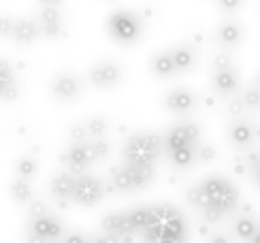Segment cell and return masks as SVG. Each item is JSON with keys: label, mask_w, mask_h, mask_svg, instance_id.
I'll return each mask as SVG.
<instances>
[{"label": "cell", "mask_w": 260, "mask_h": 243, "mask_svg": "<svg viewBox=\"0 0 260 243\" xmlns=\"http://www.w3.org/2000/svg\"><path fill=\"white\" fill-rule=\"evenodd\" d=\"M165 141L156 132H135L130 135L122 147V156L130 167H154V162L160 158Z\"/></svg>", "instance_id": "6da1fadb"}, {"label": "cell", "mask_w": 260, "mask_h": 243, "mask_svg": "<svg viewBox=\"0 0 260 243\" xmlns=\"http://www.w3.org/2000/svg\"><path fill=\"white\" fill-rule=\"evenodd\" d=\"M201 188L205 192L207 203L215 209H220L224 214H231L235 209H239V192L233 181H229L226 177L220 175H209L201 181Z\"/></svg>", "instance_id": "7a4b0ae2"}, {"label": "cell", "mask_w": 260, "mask_h": 243, "mask_svg": "<svg viewBox=\"0 0 260 243\" xmlns=\"http://www.w3.org/2000/svg\"><path fill=\"white\" fill-rule=\"evenodd\" d=\"M109 32L115 41L120 43H135L141 39V32H143V19H141L135 11L128 9H117L109 15Z\"/></svg>", "instance_id": "3957f363"}, {"label": "cell", "mask_w": 260, "mask_h": 243, "mask_svg": "<svg viewBox=\"0 0 260 243\" xmlns=\"http://www.w3.org/2000/svg\"><path fill=\"white\" fill-rule=\"evenodd\" d=\"M149 228H160L175 237H188L186 218L181 216L177 207L167 205V203H158L149 207Z\"/></svg>", "instance_id": "277c9868"}, {"label": "cell", "mask_w": 260, "mask_h": 243, "mask_svg": "<svg viewBox=\"0 0 260 243\" xmlns=\"http://www.w3.org/2000/svg\"><path fill=\"white\" fill-rule=\"evenodd\" d=\"M88 79L94 87H99V90H111V87L122 83L124 66L115 60H109V58L96 60L88 71Z\"/></svg>", "instance_id": "5b68a950"}, {"label": "cell", "mask_w": 260, "mask_h": 243, "mask_svg": "<svg viewBox=\"0 0 260 243\" xmlns=\"http://www.w3.org/2000/svg\"><path fill=\"white\" fill-rule=\"evenodd\" d=\"M60 160L67 164V171L75 173V175H83V171H88L92 164L99 160L94 151L92 141H85V143H71V145L62 151Z\"/></svg>", "instance_id": "8992f818"}, {"label": "cell", "mask_w": 260, "mask_h": 243, "mask_svg": "<svg viewBox=\"0 0 260 243\" xmlns=\"http://www.w3.org/2000/svg\"><path fill=\"white\" fill-rule=\"evenodd\" d=\"M201 145V126L194 122H181L167 130L165 147L171 151L186 149V147H199Z\"/></svg>", "instance_id": "52a82bcc"}, {"label": "cell", "mask_w": 260, "mask_h": 243, "mask_svg": "<svg viewBox=\"0 0 260 243\" xmlns=\"http://www.w3.org/2000/svg\"><path fill=\"white\" fill-rule=\"evenodd\" d=\"M49 92L60 103H73L83 94V83L73 71H58L49 81Z\"/></svg>", "instance_id": "ba28073f"}, {"label": "cell", "mask_w": 260, "mask_h": 243, "mask_svg": "<svg viewBox=\"0 0 260 243\" xmlns=\"http://www.w3.org/2000/svg\"><path fill=\"white\" fill-rule=\"evenodd\" d=\"M105 194V184L94 177V175H77V188H75L73 201L81 207H92L94 203H99Z\"/></svg>", "instance_id": "9c48e42d"}, {"label": "cell", "mask_w": 260, "mask_h": 243, "mask_svg": "<svg viewBox=\"0 0 260 243\" xmlns=\"http://www.w3.org/2000/svg\"><path fill=\"white\" fill-rule=\"evenodd\" d=\"M39 24L43 37L58 39L64 35V19H62V5L60 3H43L39 7Z\"/></svg>", "instance_id": "30bf717a"}, {"label": "cell", "mask_w": 260, "mask_h": 243, "mask_svg": "<svg viewBox=\"0 0 260 243\" xmlns=\"http://www.w3.org/2000/svg\"><path fill=\"white\" fill-rule=\"evenodd\" d=\"M201 103V96L192 87H173L165 94V107L175 115H186L192 109H197Z\"/></svg>", "instance_id": "8fae6325"}, {"label": "cell", "mask_w": 260, "mask_h": 243, "mask_svg": "<svg viewBox=\"0 0 260 243\" xmlns=\"http://www.w3.org/2000/svg\"><path fill=\"white\" fill-rule=\"evenodd\" d=\"M226 137H229L231 141V145L237 147V149H245V147H250L254 139H256V128L252 122H247V119H231V124L229 128H226Z\"/></svg>", "instance_id": "7c38bea8"}, {"label": "cell", "mask_w": 260, "mask_h": 243, "mask_svg": "<svg viewBox=\"0 0 260 243\" xmlns=\"http://www.w3.org/2000/svg\"><path fill=\"white\" fill-rule=\"evenodd\" d=\"M75 188H77V175L71 171H60L49 181V192L53 198H58L60 207H67V201L75 194Z\"/></svg>", "instance_id": "4fadbf2b"}, {"label": "cell", "mask_w": 260, "mask_h": 243, "mask_svg": "<svg viewBox=\"0 0 260 243\" xmlns=\"http://www.w3.org/2000/svg\"><path fill=\"white\" fill-rule=\"evenodd\" d=\"M243 37H245L243 26H241L237 19H233V17L222 19L220 24H218V28H215V41H218L220 45L226 47V49L239 47L241 41H243Z\"/></svg>", "instance_id": "5bb4252c"}, {"label": "cell", "mask_w": 260, "mask_h": 243, "mask_svg": "<svg viewBox=\"0 0 260 243\" xmlns=\"http://www.w3.org/2000/svg\"><path fill=\"white\" fill-rule=\"evenodd\" d=\"M239 73H237L235 69L231 71H213L211 73V87L213 92H218L220 96H239L237 92H239Z\"/></svg>", "instance_id": "9a60e30c"}, {"label": "cell", "mask_w": 260, "mask_h": 243, "mask_svg": "<svg viewBox=\"0 0 260 243\" xmlns=\"http://www.w3.org/2000/svg\"><path fill=\"white\" fill-rule=\"evenodd\" d=\"M41 35L43 32H41L39 19H35V17H15L13 30H11V39L13 41L21 43V45H28V43H35Z\"/></svg>", "instance_id": "2e32d148"}, {"label": "cell", "mask_w": 260, "mask_h": 243, "mask_svg": "<svg viewBox=\"0 0 260 243\" xmlns=\"http://www.w3.org/2000/svg\"><path fill=\"white\" fill-rule=\"evenodd\" d=\"M0 96L7 103H15L19 98V83H17V75L13 64L9 60L0 62Z\"/></svg>", "instance_id": "e0dca14e"}, {"label": "cell", "mask_w": 260, "mask_h": 243, "mask_svg": "<svg viewBox=\"0 0 260 243\" xmlns=\"http://www.w3.org/2000/svg\"><path fill=\"white\" fill-rule=\"evenodd\" d=\"M30 233H35V235L47 239L51 243V241H58L64 235V228H62L60 220L49 214V216L41 218V220H32L30 222Z\"/></svg>", "instance_id": "ac0fdd59"}, {"label": "cell", "mask_w": 260, "mask_h": 243, "mask_svg": "<svg viewBox=\"0 0 260 243\" xmlns=\"http://www.w3.org/2000/svg\"><path fill=\"white\" fill-rule=\"evenodd\" d=\"M260 230V220L258 216H243V214H237L235 220H233V233L237 239H241V241H250L256 233Z\"/></svg>", "instance_id": "d6986e66"}, {"label": "cell", "mask_w": 260, "mask_h": 243, "mask_svg": "<svg viewBox=\"0 0 260 243\" xmlns=\"http://www.w3.org/2000/svg\"><path fill=\"white\" fill-rule=\"evenodd\" d=\"M101 228L105 233L109 235H128V233H135L133 226H130V220H128V214H120V211H113V214H107L103 220H101Z\"/></svg>", "instance_id": "ffe728a7"}, {"label": "cell", "mask_w": 260, "mask_h": 243, "mask_svg": "<svg viewBox=\"0 0 260 243\" xmlns=\"http://www.w3.org/2000/svg\"><path fill=\"white\" fill-rule=\"evenodd\" d=\"M149 71L154 73L156 77H171V75H175L177 69H175V60H173V53L171 49H160L156 51L154 56H151L149 60Z\"/></svg>", "instance_id": "44dd1931"}, {"label": "cell", "mask_w": 260, "mask_h": 243, "mask_svg": "<svg viewBox=\"0 0 260 243\" xmlns=\"http://www.w3.org/2000/svg\"><path fill=\"white\" fill-rule=\"evenodd\" d=\"M171 53H173V60H175L177 73H188L194 69V64H197V49H194L190 43H177V45L171 49Z\"/></svg>", "instance_id": "7402d4cb"}, {"label": "cell", "mask_w": 260, "mask_h": 243, "mask_svg": "<svg viewBox=\"0 0 260 243\" xmlns=\"http://www.w3.org/2000/svg\"><path fill=\"white\" fill-rule=\"evenodd\" d=\"M9 194L19 205H26V203L35 201V188H32L30 179H24V177H17V179H13L9 184Z\"/></svg>", "instance_id": "603a6c76"}, {"label": "cell", "mask_w": 260, "mask_h": 243, "mask_svg": "<svg viewBox=\"0 0 260 243\" xmlns=\"http://www.w3.org/2000/svg\"><path fill=\"white\" fill-rule=\"evenodd\" d=\"M111 188L117 192H133L135 190V184L133 177H130V171L128 167H113L111 169Z\"/></svg>", "instance_id": "cb8c5ba5"}, {"label": "cell", "mask_w": 260, "mask_h": 243, "mask_svg": "<svg viewBox=\"0 0 260 243\" xmlns=\"http://www.w3.org/2000/svg\"><path fill=\"white\" fill-rule=\"evenodd\" d=\"M85 130H88V135H90V141L105 139L107 132H109V119L105 115H90L85 119Z\"/></svg>", "instance_id": "d4e9b609"}, {"label": "cell", "mask_w": 260, "mask_h": 243, "mask_svg": "<svg viewBox=\"0 0 260 243\" xmlns=\"http://www.w3.org/2000/svg\"><path fill=\"white\" fill-rule=\"evenodd\" d=\"M126 167L130 171V177H133L135 190H143V188H147L156 177L154 167H130V164H126Z\"/></svg>", "instance_id": "484cf974"}, {"label": "cell", "mask_w": 260, "mask_h": 243, "mask_svg": "<svg viewBox=\"0 0 260 243\" xmlns=\"http://www.w3.org/2000/svg\"><path fill=\"white\" fill-rule=\"evenodd\" d=\"M39 171V160L32 156V154H24V156H19L17 162H15V173L17 177H24V179H30L35 177Z\"/></svg>", "instance_id": "4316f807"}, {"label": "cell", "mask_w": 260, "mask_h": 243, "mask_svg": "<svg viewBox=\"0 0 260 243\" xmlns=\"http://www.w3.org/2000/svg\"><path fill=\"white\" fill-rule=\"evenodd\" d=\"M143 243H188V237H175L160 228L143 230Z\"/></svg>", "instance_id": "83f0119b"}, {"label": "cell", "mask_w": 260, "mask_h": 243, "mask_svg": "<svg viewBox=\"0 0 260 243\" xmlns=\"http://www.w3.org/2000/svg\"><path fill=\"white\" fill-rule=\"evenodd\" d=\"M128 220L133 230H147L149 228V207H135L128 211Z\"/></svg>", "instance_id": "f1b7e54d"}, {"label": "cell", "mask_w": 260, "mask_h": 243, "mask_svg": "<svg viewBox=\"0 0 260 243\" xmlns=\"http://www.w3.org/2000/svg\"><path fill=\"white\" fill-rule=\"evenodd\" d=\"M197 149H199V147H186V149L171 151V154H169V158H171V162L175 164V167H179V169H188L190 164L194 162V158H197Z\"/></svg>", "instance_id": "f546056e"}, {"label": "cell", "mask_w": 260, "mask_h": 243, "mask_svg": "<svg viewBox=\"0 0 260 243\" xmlns=\"http://www.w3.org/2000/svg\"><path fill=\"white\" fill-rule=\"evenodd\" d=\"M245 162H247V173H250V179L256 186V190H260V151L252 149L245 154Z\"/></svg>", "instance_id": "4dcf8cb0"}, {"label": "cell", "mask_w": 260, "mask_h": 243, "mask_svg": "<svg viewBox=\"0 0 260 243\" xmlns=\"http://www.w3.org/2000/svg\"><path fill=\"white\" fill-rule=\"evenodd\" d=\"M183 196H186V201H188V205H192V207H197V209H203L207 207L209 203H207V198H205V192H203V188H201V184H197V186H190L186 192H183Z\"/></svg>", "instance_id": "1f68e13d"}, {"label": "cell", "mask_w": 260, "mask_h": 243, "mask_svg": "<svg viewBox=\"0 0 260 243\" xmlns=\"http://www.w3.org/2000/svg\"><path fill=\"white\" fill-rule=\"evenodd\" d=\"M245 103L241 101V96H233V98H229V101L224 103V111H226V115H229L231 119H241L243 117V113H245Z\"/></svg>", "instance_id": "d6a6232c"}, {"label": "cell", "mask_w": 260, "mask_h": 243, "mask_svg": "<svg viewBox=\"0 0 260 243\" xmlns=\"http://www.w3.org/2000/svg\"><path fill=\"white\" fill-rule=\"evenodd\" d=\"M239 96L247 109H260V87L258 85H247L245 90H241Z\"/></svg>", "instance_id": "836d02e7"}, {"label": "cell", "mask_w": 260, "mask_h": 243, "mask_svg": "<svg viewBox=\"0 0 260 243\" xmlns=\"http://www.w3.org/2000/svg\"><path fill=\"white\" fill-rule=\"evenodd\" d=\"M211 64H213V71H231V69H235L233 66V56L226 49L215 51Z\"/></svg>", "instance_id": "e575fe53"}, {"label": "cell", "mask_w": 260, "mask_h": 243, "mask_svg": "<svg viewBox=\"0 0 260 243\" xmlns=\"http://www.w3.org/2000/svg\"><path fill=\"white\" fill-rule=\"evenodd\" d=\"M45 216H49L47 203L37 201V198H35V201L28 205V218H30V222H32V220H41V218H45Z\"/></svg>", "instance_id": "d590c367"}, {"label": "cell", "mask_w": 260, "mask_h": 243, "mask_svg": "<svg viewBox=\"0 0 260 243\" xmlns=\"http://www.w3.org/2000/svg\"><path fill=\"white\" fill-rule=\"evenodd\" d=\"M69 137L73 143H85V141H90V135H88V130H85V124H81V122H77V124H73L69 128Z\"/></svg>", "instance_id": "8d00e7d4"}, {"label": "cell", "mask_w": 260, "mask_h": 243, "mask_svg": "<svg viewBox=\"0 0 260 243\" xmlns=\"http://www.w3.org/2000/svg\"><path fill=\"white\" fill-rule=\"evenodd\" d=\"M197 158L201 162H211V160L218 158V149H215L211 143H201L199 149H197Z\"/></svg>", "instance_id": "74e56055"}, {"label": "cell", "mask_w": 260, "mask_h": 243, "mask_svg": "<svg viewBox=\"0 0 260 243\" xmlns=\"http://www.w3.org/2000/svg\"><path fill=\"white\" fill-rule=\"evenodd\" d=\"M201 216H203V222H207V224H218L226 214H224V211H220V209L211 207V205H207V207H205L203 211H201Z\"/></svg>", "instance_id": "f35d334b"}, {"label": "cell", "mask_w": 260, "mask_h": 243, "mask_svg": "<svg viewBox=\"0 0 260 243\" xmlns=\"http://www.w3.org/2000/svg\"><path fill=\"white\" fill-rule=\"evenodd\" d=\"M92 145H94V151H96V156H99V160L107 158L111 154V145L107 139H96V141H92Z\"/></svg>", "instance_id": "ab89813d"}, {"label": "cell", "mask_w": 260, "mask_h": 243, "mask_svg": "<svg viewBox=\"0 0 260 243\" xmlns=\"http://www.w3.org/2000/svg\"><path fill=\"white\" fill-rule=\"evenodd\" d=\"M218 7H220V11H224L226 15H231V13H235V11H239L243 7V3L241 0H220Z\"/></svg>", "instance_id": "60d3db41"}, {"label": "cell", "mask_w": 260, "mask_h": 243, "mask_svg": "<svg viewBox=\"0 0 260 243\" xmlns=\"http://www.w3.org/2000/svg\"><path fill=\"white\" fill-rule=\"evenodd\" d=\"M207 243H233V241L224 230H213V233L207 235Z\"/></svg>", "instance_id": "b9f144b4"}, {"label": "cell", "mask_w": 260, "mask_h": 243, "mask_svg": "<svg viewBox=\"0 0 260 243\" xmlns=\"http://www.w3.org/2000/svg\"><path fill=\"white\" fill-rule=\"evenodd\" d=\"M0 21H3V35H5V37H11V30H13L15 19L11 17L9 13H3V17H0Z\"/></svg>", "instance_id": "7bdbcfd3"}, {"label": "cell", "mask_w": 260, "mask_h": 243, "mask_svg": "<svg viewBox=\"0 0 260 243\" xmlns=\"http://www.w3.org/2000/svg\"><path fill=\"white\" fill-rule=\"evenodd\" d=\"M94 243H122V241H120V237H117V235L103 233V235L96 237V241H94Z\"/></svg>", "instance_id": "ee69618b"}, {"label": "cell", "mask_w": 260, "mask_h": 243, "mask_svg": "<svg viewBox=\"0 0 260 243\" xmlns=\"http://www.w3.org/2000/svg\"><path fill=\"white\" fill-rule=\"evenodd\" d=\"M64 243H85V237L81 233H69L64 237Z\"/></svg>", "instance_id": "f6af8a7d"}, {"label": "cell", "mask_w": 260, "mask_h": 243, "mask_svg": "<svg viewBox=\"0 0 260 243\" xmlns=\"http://www.w3.org/2000/svg\"><path fill=\"white\" fill-rule=\"evenodd\" d=\"M26 243H49V241L43 239V237H39V235H35V233H28V235H26Z\"/></svg>", "instance_id": "bcb514c9"}, {"label": "cell", "mask_w": 260, "mask_h": 243, "mask_svg": "<svg viewBox=\"0 0 260 243\" xmlns=\"http://www.w3.org/2000/svg\"><path fill=\"white\" fill-rule=\"evenodd\" d=\"M122 243H135V233H128V235H122L120 237Z\"/></svg>", "instance_id": "7dc6e473"}, {"label": "cell", "mask_w": 260, "mask_h": 243, "mask_svg": "<svg viewBox=\"0 0 260 243\" xmlns=\"http://www.w3.org/2000/svg\"><path fill=\"white\" fill-rule=\"evenodd\" d=\"M247 243H260V230H258V233H256V235H254L250 241H247Z\"/></svg>", "instance_id": "c3c4849f"}, {"label": "cell", "mask_w": 260, "mask_h": 243, "mask_svg": "<svg viewBox=\"0 0 260 243\" xmlns=\"http://www.w3.org/2000/svg\"><path fill=\"white\" fill-rule=\"evenodd\" d=\"M256 85L260 87V73H258V77H256Z\"/></svg>", "instance_id": "681fc988"}]
</instances>
